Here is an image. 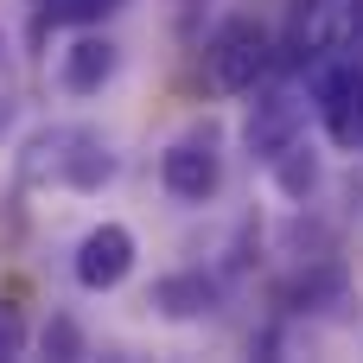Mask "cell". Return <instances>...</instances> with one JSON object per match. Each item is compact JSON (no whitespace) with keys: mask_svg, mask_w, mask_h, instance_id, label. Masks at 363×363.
Segmentation results:
<instances>
[{"mask_svg":"<svg viewBox=\"0 0 363 363\" xmlns=\"http://www.w3.org/2000/svg\"><path fill=\"white\" fill-rule=\"evenodd\" d=\"M306 96L325 115V134L338 147H363V64H357V51H345V45L313 51L306 57Z\"/></svg>","mask_w":363,"mask_h":363,"instance_id":"cell-1","label":"cell"},{"mask_svg":"<svg viewBox=\"0 0 363 363\" xmlns=\"http://www.w3.org/2000/svg\"><path fill=\"white\" fill-rule=\"evenodd\" d=\"M274 70V38L255 19H223L204 38V83L217 96H249L262 77Z\"/></svg>","mask_w":363,"mask_h":363,"instance_id":"cell-2","label":"cell"},{"mask_svg":"<svg viewBox=\"0 0 363 363\" xmlns=\"http://www.w3.org/2000/svg\"><path fill=\"white\" fill-rule=\"evenodd\" d=\"M160 185H166L179 204H204V198H217V185H223V140H217L211 121L191 128V134H179V140L160 153Z\"/></svg>","mask_w":363,"mask_h":363,"instance_id":"cell-3","label":"cell"},{"mask_svg":"<svg viewBox=\"0 0 363 363\" xmlns=\"http://www.w3.org/2000/svg\"><path fill=\"white\" fill-rule=\"evenodd\" d=\"M306 89H294V83H274V89H262L255 96V108H249V121H242V147H249V160H262V166H274L300 134H306Z\"/></svg>","mask_w":363,"mask_h":363,"instance_id":"cell-4","label":"cell"},{"mask_svg":"<svg viewBox=\"0 0 363 363\" xmlns=\"http://www.w3.org/2000/svg\"><path fill=\"white\" fill-rule=\"evenodd\" d=\"M77 287H89V294H108V287H121L128 274H134V230L128 223H96L83 242H77Z\"/></svg>","mask_w":363,"mask_h":363,"instance_id":"cell-5","label":"cell"},{"mask_svg":"<svg viewBox=\"0 0 363 363\" xmlns=\"http://www.w3.org/2000/svg\"><path fill=\"white\" fill-rule=\"evenodd\" d=\"M115 64H121V51H115L108 38L83 32V38L64 51V70H57V77H64V89H70V96H96V89L115 77Z\"/></svg>","mask_w":363,"mask_h":363,"instance_id":"cell-6","label":"cell"},{"mask_svg":"<svg viewBox=\"0 0 363 363\" xmlns=\"http://www.w3.org/2000/svg\"><path fill=\"white\" fill-rule=\"evenodd\" d=\"M153 306H160L166 319H204V313H217V281H211L204 268L166 274V281H153Z\"/></svg>","mask_w":363,"mask_h":363,"instance_id":"cell-7","label":"cell"},{"mask_svg":"<svg viewBox=\"0 0 363 363\" xmlns=\"http://www.w3.org/2000/svg\"><path fill=\"white\" fill-rule=\"evenodd\" d=\"M108 179H115V153H108V140H102V134H89V128H70L64 185H77V191H102Z\"/></svg>","mask_w":363,"mask_h":363,"instance_id":"cell-8","label":"cell"},{"mask_svg":"<svg viewBox=\"0 0 363 363\" xmlns=\"http://www.w3.org/2000/svg\"><path fill=\"white\" fill-rule=\"evenodd\" d=\"M64 153H70V128H38V134L19 147V185L64 179Z\"/></svg>","mask_w":363,"mask_h":363,"instance_id":"cell-9","label":"cell"},{"mask_svg":"<svg viewBox=\"0 0 363 363\" xmlns=\"http://www.w3.org/2000/svg\"><path fill=\"white\" fill-rule=\"evenodd\" d=\"M274 185H281V198H294V204H306L313 191H319V153L306 147V140H294L281 160H274Z\"/></svg>","mask_w":363,"mask_h":363,"instance_id":"cell-10","label":"cell"},{"mask_svg":"<svg viewBox=\"0 0 363 363\" xmlns=\"http://www.w3.org/2000/svg\"><path fill=\"white\" fill-rule=\"evenodd\" d=\"M115 6H128V0H38V13H45L51 26H96V19H108Z\"/></svg>","mask_w":363,"mask_h":363,"instance_id":"cell-11","label":"cell"},{"mask_svg":"<svg viewBox=\"0 0 363 363\" xmlns=\"http://www.w3.org/2000/svg\"><path fill=\"white\" fill-rule=\"evenodd\" d=\"M45 351H51V357H83V332H77L70 319H51V325H45Z\"/></svg>","mask_w":363,"mask_h":363,"instance_id":"cell-12","label":"cell"},{"mask_svg":"<svg viewBox=\"0 0 363 363\" xmlns=\"http://www.w3.org/2000/svg\"><path fill=\"white\" fill-rule=\"evenodd\" d=\"M19 351H26V319L0 300V357H19Z\"/></svg>","mask_w":363,"mask_h":363,"instance_id":"cell-13","label":"cell"},{"mask_svg":"<svg viewBox=\"0 0 363 363\" xmlns=\"http://www.w3.org/2000/svg\"><path fill=\"white\" fill-rule=\"evenodd\" d=\"M338 13H345V45H357V51H363V0H345Z\"/></svg>","mask_w":363,"mask_h":363,"instance_id":"cell-14","label":"cell"},{"mask_svg":"<svg viewBox=\"0 0 363 363\" xmlns=\"http://www.w3.org/2000/svg\"><path fill=\"white\" fill-rule=\"evenodd\" d=\"M191 13H198V0H179V32H185V38L198 32V19H191Z\"/></svg>","mask_w":363,"mask_h":363,"instance_id":"cell-15","label":"cell"},{"mask_svg":"<svg viewBox=\"0 0 363 363\" xmlns=\"http://www.w3.org/2000/svg\"><path fill=\"white\" fill-rule=\"evenodd\" d=\"M0 70H6V38H0Z\"/></svg>","mask_w":363,"mask_h":363,"instance_id":"cell-16","label":"cell"}]
</instances>
